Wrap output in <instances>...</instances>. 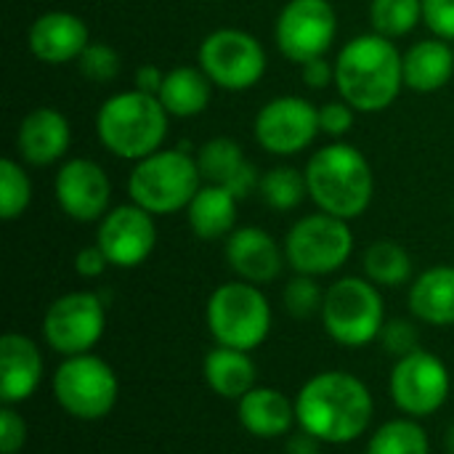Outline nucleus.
Segmentation results:
<instances>
[{"label":"nucleus","instance_id":"nucleus-1","mask_svg":"<svg viewBox=\"0 0 454 454\" xmlns=\"http://www.w3.org/2000/svg\"><path fill=\"white\" fill-rule=\"evenodd\" d=\"M295 415L298 428L322 444H351L370 428L375 402L356 375L327 370L303 383L295 396Z\"/></svg>","mask_w":454,"mask_h":454},{"label":"nucleus","instance_id":"nucleus-2","mask_svg":"<svg viewBox=\"0 0 454 454\" xmlns=\"http://www.w3.org/2000/svg\"><path fill=\"white\" fill-rule=\"evenodd\" d=\"M335 88L356 112L388 109L404 88V56L378 32L348 40L335 59Z\"/></svg>","mask_w":454,"mask_h":454},{"label":"nucleus","instance_id":"nucleus-3","mask_svg":"<svg viewBox=\"0 0 454 454\" xmlns=\"http://www.w3.org/2000/svg\"><path fill=\"white\" fill-rule=\"evenodd\" d=\"M309 197L322 213L343 221L359 218L375 194V176L367 157L351 144H330L314 152L306 165Z\"/></svg>","mask_w":454,"mask_h":454},{"label":"nucleus","instance_id":"nucleus-4","mask_svg":"<svg viewBox=\"0 0 454 454\" xmlns=\"http://www.w3.org/2000/svg\"><path fill=\"white\" fill-rule=\"evenodd\" d=\"M168 112L157 96L125 90L109 96L96 114L101 146L120 160H144L162 149L168 136Z\"/></svg>","mask_w":454,"mask_h":454},{"label":"nucleus","instance_id":"nucleus-5","mask_svg":"<svg viewBox=\"0 0 454 454\" xmlns=\"http://www.w3.org/2000/svg\"><path fill=\"white\" fill-rule=\"evenodd\" d=\"M202 186L197 160L184 149H160L136 162L128 178L130 200L152 215L186 210Z\"/></svg>","mask_w":454,"mask_h":454},{"label":"nucleus","instance_id":"nucleus-6","mask_svg":"<svg viewBox=\"0 0 454 454\" xmlns=\"http://www.w3.org/2000/svg\"><path fill=\"white\" fill-rule=\"evenodd\" d=\"M205 322L218 346L255 351L271 333V306L258 285L237 279L213 290Z\"/></svg>","mask_w":454,"mask_h":454},{"label":"nucleus","instance_id":"nucleus-7","mask_svg":"<svg viewBox=\"0 0 454 454\" xmlns=\"http://www.w3.org/2000/svg\"><path fill=\"white\" fill-rule=\"evenodd\" d=\"M322 325L327 335L348 348L370 346L380 338L386 325V303L370 279L343 277L325 290Z\"/></svg>","mask_w":454,"mask_h":454},{"label":"nucleus","instance_id":"nucleus-8","mask_svg":"<svg viewBox=\"0 0 454 454\" xmlns=\"http://www.w3.org/2000/svg\"><path fill=\"white\" fill-rule=\"evenodd\" d=\"M53 399L59 407L74 420H101L106 418L120 396V380L101 356L77 354L64 356V362L53 372Z\"/></svg>","mask_w":454,"mask_h":454},{"label":"nucleus","instance_id":"nucleus-9","mask_svg":"<svg viewBox=\"0 0 454 454\" xmlns=\"http://www.w3.org/2000/svg\"><path fill=\"white\" fill-rule=\"evenodd\" d=\"M354 253V234L348 221L330 213L303 215L285 239V258L295 274L327 277L338 271Z\"/></svg>","mask_w":454,"mask_h":454},{"label":"nucleus","instance_id":"nucleus-10","mask_svg":"<svg viewBox=\"0 0 454 454\" xmlns=\"http://www.w3.org/2000/svg\"><path fill=\"white\" fill-rule=\"evenodd\" d=\"M200 67L223 90H250L266 72L263 45L245 29H215L200 45Z\"/></svg>","mask_w":454,"mask_h":454},{"label":"nucleus","instance_id":"nucleus-11","mask_svg":"<svg viewBox=\"0 0 454 454\" xmlns=\"http://www.w3.org/2000/svg\"><path fill=\"white\" fill-rule=\"evenodd\" d=\"M106 306L96 293L77 290L56 298L43 317L45 343L61 356L88 354L104 335Z\"/></svg>","mask_w":454,"mask_h":454},{"label":"nucleus","instance_id":"nucleus-12","mask_svg":"<svg viewBox=\"0 0 454 454\" xmlns=\"http://www.w3.org/2000/svg\"><path fill=\"white\" fill-rule=\"evenodd\" d=\"M388 388L399 412H404L407 418L423 420L428 415H436L447 404L450 370L436 354L418 348L396 359Z\"/></svg>","mask_w":454,"mask_h":454},{"label":"nucleus","instance_id":"nucleus-13","mask_svg":"<svg viewBox=\"0 0 454 454\" xmlns=\"http://www.w3.org/2000/svg\"><path fill=\"white\" fill-rule=\"evenodd\" d=\"M338 35V13L330 0H287L274 24V37L285 59L306 64L322 59Z\"/></svg>","mask_w":454,"mask_h":454},{"label":"nucleus","instance_id":"nucleus-14","mask_svg":"<svg viewBox=\"0 0 454 454\" xmlns=\"http://www.w3.org/2000/svg\"><path fill=\"white\" fill-rule=\"evenodd\" d=\"M255 141L277 157H290L314 144L319 128V109L301 96H279L255 114Z\"/></svg>","mask_w":454,"mask_h":454},{"label":"nucleus","instance_id":"nucleus-15","mask_svg":"<svg viewBox=\"0 0 454 454\" xmlns=\"http://www.w3.org/2000/svg\"><path fill=\"white\" fill-rule=\"evenodd\" d=\"M96 245L104 250L112 266L136 269L154 253L157 245L154 215L138 207L136 202L120 205L98 221Z\"/></svg>","mask_w":454,"mask_h":454},{"label":"nucleus","instance_id":"nucleus-16","mask_svg":"<svg viewBox=\"0 0 454 454\" xmlns=\"http://www.w3.org/2000/svg\"><path fill=\"white\" fill-rule=\"evenodd\" d=\"M53 194L64 215L77 223H93L109 213L112 184L98 162L77 157L59 168L53 178Z\"/></svg>","mask_w":454,"mask_h":454},{"label":"nucleus","instance_id":"nucleus-17","mask_svg":"<svg viewBox=\"0 0 454 454\" xmlns=\"http://www.w3.org/2000/svg\"><path fill=\"white\" fill-rule=\"evenodd\" d=\"M285 261V247L266 229L242 226L226 237V263L242 282L269 285L282 274Z\"/></svg>","mask_w":454,"mask_h":454},{"label":"nucleus","instance_id":"nucleus-18","mask_svg":"<svg viewBox=\"0 0 454 454\" xmlns=\"http://www.w3.org/2000/svg\"><path fill=\"white\" fill-rule=\"evenodd\" d=\"M43 383V354L37 343L21 333L0 338V402L21 404L37 394Z\"/></svg>","mask_w":454,"mask_h":454},{"label":"nucleus","instance_id":"nucleus-19","mask_svg":"<svg viewBox=\"0 0 454 454\" xmlns=\"http://www.w3.org/2000/svg\"><path fill=\"white\" fill-rule=\"evenodd\" d=\"M88 43V24L69 11H48L29 27V51L43 64L77 61Z\"/></svg>","mask_w":454,"mask_h":454},{"label":"nucleus","instance_id":"nucleus-20","mask_svg":"<svg viewBox=\"0 0 454 454\" xmlns=\"http://www.w3.org/2000/svg\"><path fill=\"white\" fill-rule=\"evenodd\" d=\"M197 168L205 184H215L229 189L237 200H245L258 184V168L245 157L242 146L234 138L218 136L205 141L197 149Z\"/></svg>","mask_w":454,"mask_h":454},{"label":"nucleus","instance_id":"nucleus-21","mask_svg":"<svg viewBox=\"0 0 454 454\" xmlns=\"http://www.w3.org/2000/svg\"><path fill=\"white\" fill-rule=\"evenodd\" d=\"M69 138V120L53 106H37L21 120L16 133V149L24 162L43 168L59 162L67 154Z\"/></svg>","mask_w":454,"mask_h":454},{"label":"nucleus","instance_id":"nucleus-22","mask_svg":"<svg viewBox=\"0 0 454 454\" xmlns=\"http://www.w3.org/2000/svg\"><path fill=\"white\" fill-rule=\"evenodd\" d=\"M242 428L255 439H277L290 436L298 426L295 402H290L279 388L255 386L237 402Z\"/></svg>","mask_w":454,"mask_h":454},{"label":"nucleus","instance_id":"nucleus-23","mask_svg":"<svg viewBox=\"0 0 454 454\" xmlns=\"http://www.w3.org/2000/svg\"><path fill=\"white\" fill-rule=\"evenodd\" d=\"M202 378L213 394L229 402H239L258 386V367L250 351L218 346L210 348L202 359Z\"/></svg>","mask_w":454,"mask_h":454},{"label":"nucleus","instance_id":"nucleus-24","mask_svg":"<svg viewBox=\"0 0 454 454\" xmlns=\"http://www.w3.org/2000/svg\"><path fill=\"white\" fill-rule=\"evenodd\" d=\"M452 74L454 48L442 37L420 40L404 53V85L415 93H436Z\"/></svg>","mask_w":454,"mask_h":454},{"label":"nucleus","instance_id":"nucleus-25","mask_svg":"<svg viewBox=\"0 0 454 454\" xmlns=\"http://www.w3.org/2000/svg\"><path fill=\"white\" fill-rule=\"evenodd\" d=\"M410 311L434 327L454 325V266H434L412 282Z\"/></svg>","mask_w":454,"mask_h":454},{"label":"nucleus","instance_id":"nucleus-26","mask_svg":"<svg viewBox=\"0 0 454 454\" xmlns=\"http://www.w3.org/2000/svg\"><path fill=\"white\" fill-rule=\"evenodd\" d=\"M237 202L239 200L223 186H215V184L200 186V192L186 207L192 231L207 242L229 237L237 223Z\"/></svg>","mask_w":454,"mask_h":454},{"label":"nucleus","instance_id":"nucleus-27","mask_svg":"<svg viewBox=\"0 0 454 454\" xmlns=\"http://www.w3.org/2000/svg\"><path fill=\"white\" fill-rule=\"evenodd\" d=\"M213 96V80L202 67H173L165 72V82L157 93L170 117H197L207 109Z\"/></svg>","mask_w":454,"mask_h":454},{"label":"nucleus","instance_id":"nucleus-28","mask_svg":"<svg viewBox=\"0 0 454 454\" xmlns=\"http://www.w3.org/2000/svg\"><path fill=\"white\" fill-rule=\"evenodd\" d=\"M364 274L378 287H402L412 277V258L399 242L380 239L364 253Z\"/></svg>","mask_w":454,"mask_h":454},{"label":"nucleus","instance_id":"nucleus-29","mask_svg":"<svg viewBox=\"0 0 454 454\" xmlns=\"http://www.w3.org/2000/svg\"><path fill=\"white\" fill-rule=\"evenodd\" d=\"M367 454H431L426 428L415 418H396L383 423L367 442Z\"/></svg>","mask_w":454,"mask_h":454},{"label":"nucleus","instance_id":"nucleus-30","mask_svg":"<svg viewBox=\"0 0 454 454\" xmlns=\"http://www.w3.org/2000/svg\"><path fill=\"white\" fill-rule=\"evenodd\" d=\"M258 192H261L263 202H266L271 210H279V213L295 210V207L306 200V194H309L306 173H298V170L290 168V165L271 168V170H266V173L261 176Z\"/></svg>","mask_w":454,"mask_h":454},{"label":"nucleus","instance_id":"nucleus-31","mask_svg":"<svg viewBox=\"0 0 454 454\" xmlns=\"http://www.w3.org/2000/svg\"><path fill=\"white\" fill-rule=\"evenodd\" d=\"M370 21L383 37H404L423 21V0H372Z\"/></svg>","mask_w":454,"mask_h":454},{"label":"nucleus","instance_id":"nucleus-32","mask_svg":"<svg viewBox=\"0 0 454 454\" xmlns=\"http://www.w3.org/2000/svg\"><path fill=\"white\" fill-rule=\"evenodd\" d=\"M29 202H32V181L27 170L11 157L0 160V218L3 221L21 218Z\"/></svg>","mask_w":454,"mask_h":454},{"label":"nucleus","instance_id":"nucleus-33","mask_svg":"<svg viewBox=\"0 0 454 454\" xmlns=\"http://www.w3.org/2000/svg\"><path fill=\"white\" fill-rule=\"evenodd\" d=\"M285 309L293 319H311L317 314H322V303H325V290L319 287L317 277L309 274H295L282 293Z\"/></svg>","mask_w":454,"mask_h":454},{"label":"nucleus","instance_id":"nucleus-34","mask_svg":"<svg viewBox=\"0 0 454 454\" xmlns=\"http://www.w3.org/2000/svg\"><path fill=\"white\" fill-rule=\"evenodd\" d=\"M80 74L93 82H109L120 74V53L106 43H88L77 59Z\"/></svg>","mask_w":454,"mask_h":454},{"label":"nucleus","instance_id":"nucleus-35","mask_svg":"<svg viewBox=\"0 0 454 454\" xmlns=\"http://www.w3.org/2000/svg\"><path fill=\"white\" fill-rule=\"evenodd\" d=\"M378 340L396 359H402V356H407V354H412V351L420 348V333L407 319H391V322H386Z\"/></svg>","mask_w":454,"mask_h":454},{"label":"nucleus","instance_id":"nucleus-36","mask_svg":"<svg viewBox=\"0 0 454 454\" xmlns=\"http://www.w3.org/2000/svg\"><path fill=\"white\" fill-rule=\"evenodd\" d=\"M24 444H27L24 418L11 404H3V410H0V452L19 454L24 450Z\"/></svg>","mask_w":454,"mask_h":454},{"label":"nucleus","instance_id":"nucleus-37","mask_svg":"<svg viewBox=\"0 0 454 454\" xmlns=\"http://www.w3.org/2000/svg\"><path fill=\"white\" fill-rule=\"evenodd\" d=\"M354 112L356 109L351 104H346L343 98L340 101H327L325 106H319V128H322V133L335 136V138L351 133L354 120H356Z\"/></svg>","mask_w":454,"mask_h":454},{"label":"nucleus","instance_id":"nucleus-38","mask_svg":"<svg viewBox=\"0 0 454 454\" xmlns=\"http://www.w3.org/2000/svg\"><path fill=\"white\" fill-rule=\"evenodd\" d=\"M423 21L436 37L454 40V0H423Z\"/></svg>","mask_w":454,"mask_h":454},{"label":"nucleus","instance_id":"nucleus-39","mask_svg":"<svg viewBox=\"0 0 454 454\" xmlns=\"http://www.w3.org/2000/svg\"><path fill=\"white\" fill-rule=\"evenodd\" d=\"M106 266H112V263L98 245H88V247L77 250V255H74V271L82 279H98L106 271Z\"/></svg>","mask_w":454,"mask_h":454},{"label":"nucleus","instance_id":"nucleus-40","mask_svg":"<svg viewBox=\"0 0 454 454\" xmlns=\"http://www.w3.org/2000/svg\"><path fill=\"white\" fill-rule=\"evenodd\" d=\"M301 74H303V82L314 90H322L327 85L335 82V64H330L325 56L322 59H311L306 64H301Z\"/></svg>","mask_w":454,"mask_h":454},{"label":"nucleus","instance_id":"nucleus-41","mask_svg":"<svg viewBox=\"0 0 454 454\" xmlns=\"http://www.w3.org/2000/svg\"><path fill=\"white\" fill-rule=\"evenodd\" d=\"M162 82H165V72H162L160 67L144 64V67L136 69V90H144V93L157 96L160 88H162Z\"/></svg>","mask_w":454,"mask_h":454},{"label":"nucleus","instance_id":"nucleus-42","mask_svg":"<svg viewBox=\"0 0 454 454\" xmlns=\"http://www.w3.org/2000/svg\"><path fill=\"white\" fill-rule=\"evenodd\" d=\"M319 450H322V442L298 428V434H290L285 454H319Z\"/></svg>","mask_w":454,"mask_h":454},{"label":"nucleus","instance_id":"nucleus-43","mask_svg":"<svg viewBox=\"0 0 454 454\" xmlns=\"http://www.w3.org/2000/svg\"><path fill=\"white\" fill-rule=\"evenodd\" d=\"M444 447H447V452L454 454V423L450 426V431H447V439H444Z\"/></svg>","mask_w":454,"mask_h":454}]
</instances>
